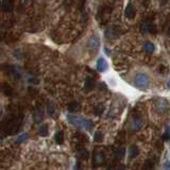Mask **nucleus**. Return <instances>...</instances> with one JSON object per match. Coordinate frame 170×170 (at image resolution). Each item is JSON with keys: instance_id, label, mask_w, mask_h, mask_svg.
<instances>
[{"instance_id": "10", "label": "nucleus", "mask_w": 170, "mask_h": 170, "mask_svg": "<svg viewBox=\"0 0 170 170\" xmlns=\"http://www.w3.org/2000/svg\"><path fill=\"white\" fill-rule=\"evenodd\" d=\"M139 154V150L136 146H131L130 149H129V157L131 158H135L137 155Z\"/></svg>"}, {"instance_id": "26", "label": "nucleus", "mask_w": 170, "mask_h": 170, "mask_svg": "<svg viewBox=\"0 0 170 170\" xmlns=\"http://www.w3.org/2000/svg\"><path fill=\"white\" fill-rule=\"evenodd\" d=\"M28 138V135H27V134H23V135H21L19 138H18V142H25V140Z\"/></svg>"}, {"instance_id": "5", "label": "nucleus", "mask_w": 170, "mask_h": 170, "mask_svg": "<svg viewBox=\"0 0 170 170\" xmlns=\"http://www.w3.org/2000/svg\"><path fill=\"white\" fill-rule=\"evenodd\" d=\"M14 8V0H1L0 10L3 12H11Z\"/></svg>"}, {"instance_id": "24", "label": "nucleus", "mask_w": 170, "mask_h": 170, "mask_svg": "<svg viewBox=\"0 0 170 170\" xmlns=\"http://www.w3.org/2000/svg\"><path fill=\"white\" fill-rule=\"evenodd\" d=\"M103 111H104V107L103 106H98V107H96V110H95V114L97 116H100L102 113H103Z\"/></svg>"}, {"instance_id": "18", "label": "nucleus", "mask_w": 170, "mask_h": 170, "mask_svg": "<svg viewBox=\"0 0 170 170\" xmlns=\"http://www.w3.org/2000/svg\"><path fill=\"white\" fill-rule=\"evenodd\" d=\"M78 154H79V156L80 157H82V158H87V156H88V154H87V151H86L84 148H79V150H78Z\"/></svg>"}, {"instance_id": "15", "label": "nucleus", "mask_w": 170, "mask_h": 170, "mask_svg": "<svg viewBox=\"0 0 170 170\" xmlns=\"http://www.w3.org/2000/svg\"><path fill=\"white\" fill-rule=\"evenodd\" d=\"M144 48H145L146 52H148V53H152L155 49L154 45H153L152 43H150V42H146L144 44Z\"/></svg>"}, {"instance_id": "14", "label": "nucleus", "mask_w": 170, "mask_h": 170, "mask_svg": "<svg viewBox=\"0 0 170 170\" xmlns=\"http://www.w3.org/2000/svg\"><path fill=\"white\" fill-rule=\"evenodd\" d=\"M68 111L70 113H77L78 111H80V104L77 102H71L68 105Z\"/></svg>"}, {"instance_id": "22", "label": "nucleus", "mask_w": 170, "mask_h": 170, "mask_svg": "<svg viewBox=\"0 0 170 170\" xmlns=\"http://www.w3.org/2000/svg\"><path fill=\"white\" fill-rule=\"evenodd\" d=\"M166 142H169L170 140V126H166V130H165V136H164Z\"/></svg>"}, {"instance_id": "2", "label": "nucleus", "mask_w": 170, "mask_h": 170, "mask_svg": "<svg viewBox=\"0 0 170 170\" xmlns=\"http://www.w3.org/2000/svg\"><path fill=\"white\" fill-rule=\"evenodd\" d=\"M134 84L137 88L142 90H148L150 85V79L146 74H138L136 75L135 79H134Z\"/></svg>"}, {"instance_id": "29", "label": "nucleus", "mask_w": 170, "mask_h": 170, "mask_svg": "<svg viewBox=\"0 0 170 170\" xmlns=\"http://www.w3.org/2000/svg\"><path fill=\"white\" fill-rule=\"evenodd\" d=\"M167 34H168V36L170 37V26H169V28H168V31H167Z\"/></svg>"}, {"instance_id": "30", "label": "nucleus", "mask_w": 170, "mask_h": 170, "mask_svg": "<svg viewBox=\"0 0 170 170\" xmlns=\"http://www.w3.org/2000/svg\"><path fill=\"white\" fill-rule=\"evenodd\" d=\"M119 170H126V169H125V168H123V167H122V166H121V167H120V168H119Z\"/></svg>"}, {"instance_id": "20", "label": "nucleus", "mask_w": 170, "mask_h": 170, "mask_svg": "<svg viewBox=\"0 0 170 170\" xmlns=\"http://www.w3.org/2000/svg\"><path fill=\"white\" fill-rule=\"evenodd\" d=\"M102 139H103V135H102L101 132H96L95 136H94V140H95L96 142H102Z\"/></svg>"}, {"instance_id": "25", "label": "nucleus", "mask_w": 170, "mask_h": 170, "mask_svg": "<svg viewBox=\"0 0 170 170\" xmlns=\"http://www.w3.org/2000/svg\"><path fill=\"white\" fill-rule=\"evenodd\" d=\"M123 155H125V150H123V149H118V151H117V156H118V157L121 158Z\"/></svg>"}, {"instance_id": "27", "label": "nucleus", "mask_w": 170, "mask_h": 170, "mask_svg": "<svg viewBox=\"0 0 170 170\" xmlns=\"http://www.w3.org/2000/svg\"><path fill=\"white\" fill-rule=\"evenodd\" d=\"M164 170H170V161H167L165 163V167H164Z\"/></svg>"}, {"instance_id": "16", "label": "nucleus", "mask_w": 170, "mask_h": 170, "mask_svg": "<svg viewBox=\"0 0 170 170\" xmlns=\"http://www.w3.org/2000/svg\"><path fill=\"white\" fill-rule=\"evenodd\" d=\"M39 134L40 136L45 137L48 135V125H42L39 129Z\"/></svg>"}, {"instance_id": "6", "label": "nucleus", "mask_w": 170, "mask_h": 170, "mask_svg": "<svg viewBox=\"0 0 170 170\" xmlns=\"http://www.w3.org/2000/svg\"><path fill=\"white\" fill-rule=\"evenodd\" d=\"M135 14H136V11H135V8L132 3H129L126 5V11H125V15L128 19H133L135 17Z\"/></svg>"}, {"instance_id": "3", "label": "nucleus", "mask_w": 170, "mask_h": 170, "mask_svg": "<svg viewBox=\"0 0 170 170\" xmlns=\"http://www.w3.org/2000/svg\"><path fill=\"white\" fill-rule=\"evenodd\" d=\"M168 109H169V103L165 98H158L157 100L155 101V110L157 111L158 113L163 114L166 111H168Z\"/></svg>"}, {"instance_id": "9", "label": "nucleus", "mask_w": 170, "mask_h": 170, "mask_svg": "<svg viewBox=\"0 0 170 170\" xmlns=\"http://www.w3.org/2000/svg\"><path fill=\"white\" fill-rule=\"evenodd\" d=\"M94 86H95V81H94L93 78H90V77L86 78L85 84H84V90L86 91H90V90H93Z\"/></svg>"}, {"instance_id": "1", "label": "nucleus", "mask_w": 170, "mask_h": 170, "mask_svg": "<svg viewBox=\"0 0 170 170\" xmlns=\"http://www.w3.org/2000/svg\"><path fill=\"white\" fill-rule=\"evenodd\" d=\"M67 119L72 126H77V128H81L84 129L86 131H91L93 130V121L90 119H85V118L82 117H77V116L74 115H67Z\"/></svg>"}, {"instance_id": "17", "label": "nucleus", "mask_w": 170, "mask_h": 170, "mask_svg": "<svg viewBox=\"0 0 170 170\" xmlns=\"http://www.w3.org/2000/svg\"><path fill=\"white\" fill-rule=\"evenodd\" d=\"M34 119L36 122H39L43 119V111L42 110H37L36 113L34 114Z\"/></svg>"}, {"instance_id": "12", "label": "nucleus", "mask_w": 170, "mask_h": 170, "mask_svg": "<svg viewBox=\"0 0 170 170\" xmlns=\"http://www.w3.org/2000/svg\"><path fill=\"white\" fill-rule=\"evenodd\" d=\"M1 90H2V91H3V94H4L5 96H11L13 94L12 87H11V86L8 84V83H4V84H2Z\"/></svg>"}, {"instance_id": "4", "label": "nucleus", "mask_w": 170, "mask_h": 170, "mask_svg": "<svg viewBox=\"0 0 170 170\" xmlns=\"http://www.w3.org/2000/svg\"><path fill=\"white\" fill-rule=\"evenodd\" d=\"M99 47H100V39H99L96 35H94V36H91L90 39L88 40V48H90L91 51L96 52V51L99 49Z\"/></svg>"}, {"instance_id": "21", "label": "nucleus", "mask_w": 170, "mask_h": 170, "mask_svg": "<svg viewBox=\"0 0 170 170\" xmlns=\"http://www.w3.org/2000/svg\"><path fill=\"white\" fill-rule=\"evenodd\" d=\"M147 26H148V32L150 33H156V28H155V25H153L152 23H147Z\"/></svg>"}, {"instance_id": "7", "label": "nucleus", "mask_w": 170, "mask_h": 170, "mask_svg": "<svg viewBox=\"0 0 170 170\" xmlns=\"http://www.w3.org/2000/svg\"><path fill=\"white\" fill-rule=\"evenodd\" d=\"M144 120L139 117H135L132 121V130L133 131H139L144 126Z\"/></svg>"}, {"instance_id": "19", "label": "nucleus", "mask_w": 170, "mask_h": 170, "mask_svg": "<svg viewBox=\"0 0 170 170\" xmlns=\"http://www.w3.org/2000/svg\"><path fill=\"white\" fill-rule=\"evenodd\" d=\"M48 114H49L50 116H52V117H54L55 115V107H54V104L53 103H50L49 105H48Z\"/></svg>"}, {"instance_id": "23", "label": "nucleus", "mask_w": 170, "mask_h": 170, "mask_svg": "<svg viewBox=\"0 0 170 170\" xmlns=\"http://www.w3.org/2000/svg\"><path fill=\"white\" fill-rule=\"evenodd\" d=\"M140 31H142V34L148 33V26H147V21H146V23H142V25H140Z\"/></svg>"}, {"instance_id": "13", "label": "nucleus", "mask_w": 170, "mask_h": 170, "mask_svg": "<svg viewBox=\"0 0 170 170\" xmlns=\"http://www.w3.org/2000/svg\"><path fill=\"white\" fill-rule=\"evenodd\" d=\"M54 139H55V142L58 145H62L64 142V133L62 131H59L55 133L54 135Z\"/></svg>"}, {"instance_id": "28", "label": "nucleus", "mask_w": 170, "mask_h": 170, "mask_svg": "<svg viewBox=\"0 0 170 170\" xmlns=\"http://www.w3.org/2000/svg\"><path fill=\"white\" fill-rule=\"evenodd\" d=\"M167 87H168L169 90H170V79L168 80V83H167Z\"/></svg>"}, {"instance_id": "8", "label": "nucleus", "mask_w": 170, "mask_h": 170, "mask_svg": "<svg viewBox=\"0 0 170 170\" xmlns=\"http://www.w3.org/2000/svg\"><path fill=\"white\" fill-rule=\"evenodd\" d=\"M97 69L99 72H104L107 69V63L103 58H99L98 62H97Z\"/></svg>"}, {"instance_id": "11", "label": "nucleus", "mask_w": 170, "mask_h": 170, "mask_svg": "<svg viewBox=\"0 0 170 170\" xmlns=\"http://www.w3.org/2000/svg\"><path fill=\"white\" fill-rule=\"evenodd\" d=\"M94 162H95L96 165H101L102 163L104 162V155L102 154L101 152L99 153H95V155H94Z\"/></svg>"}]
</instances>
